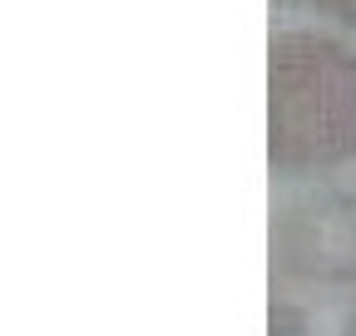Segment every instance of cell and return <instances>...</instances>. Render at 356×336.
Wrapping results in <instances>:
<instances>
[{
	"mask_svg": "<svg viewBox=\"0 0 356 336\" xmlns=\"http://www.w3.org/2000/svg\"><path fill=\"white\" fill-rule=\"evenodd\" d=\"M267 168L317 183L356 168V40L287 25L267 40Z\"/></svg>",
	"mask_w": 356,
	"mask_h": 336,
	"instance_id": "obj_1",
	"label": "cell"
},
{
	"mask_svg": "<svg viewBox=\"0 0 356 336\" xmlns=\"http://www.w3.org/2000/svg\"><path fill=\"white\" fill-rule=\"evenodd\" d=\"M267 272L297 297H356V183H292L267 213Z\"/></svg>",
	"mask_w": 356,
	"mask_h": 336,
	"instance_id": "obj_2",
	"label": "cell"
},
{
	"mask_svg": "<svg viewBox=\"0 0 356 336\" xmlns=\"http://www.w3.org/2000/svg\"><path fill=\"white\" fill-rule=\"evenodd\" d=\"M267 336H317V317H312L307 297L273 287V307H267Z\"/></svg>",
	"mask_w": 356,
	"mask_h": 336,
	"instance_id": "obj_3",
	"label": "cell"
},
{
	"mask_svg": "<svg viewBox=\"0 0 356 336\" xmlns=\"http://www.w3.org/2000/svg\"><path fill=\"white\" fill-rule=\"evenodd\" d=\"M292 6L312 10L317 20H332V25H337V35L356 40V0H292Z\"/></svg>",
	"mask_w": 356,
	"mask_h": 336,
	"instance_id": "obj_4",
	"label": "cell"
},
{
	"mask_svg": "<svg viewBox=\"0 0 356 336\" xmlns=\"http://www.w3.org/2000/svg\"><path fill=\"white\" fill-rule=\"evenodd\" d=\"M337 336H356V297H346V307H341V321H337Z\"/></svg>",
	"mask_w": 356,
	"mask_h": 336,
	"instance_id": "obj_5",
	"label": "cell"
}]
</instances>
